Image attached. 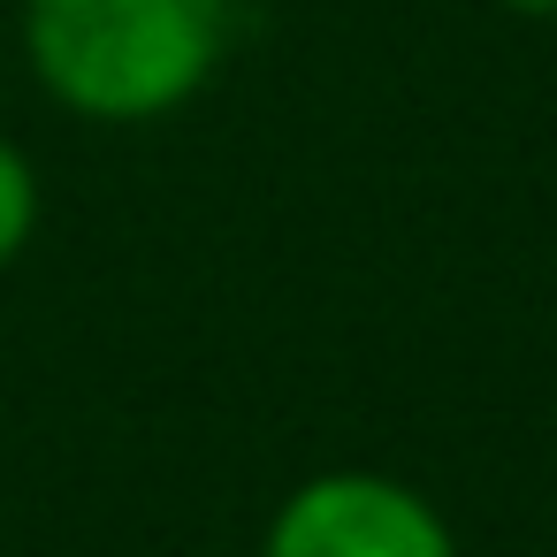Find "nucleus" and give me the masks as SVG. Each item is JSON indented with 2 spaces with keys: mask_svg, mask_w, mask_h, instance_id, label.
I'll use <instances>...</instances> for the list:
<instances>
[{
  "mask_svg": "<svg viewBox=\"0 0 557 557\" xmlns=\"http://www.w3.org/2000/svg\"><path fill=\"white\" fill-rule=\"evenodd\" d=\"M32 222H39V184H32V161H24L9 138H0V268H9V260L24 252Z\"/></svg>",
  "mask_w": 557,
  "mask_h": 557,
  "instance_id": "3",
  "label": "nucleus"
},
{
  "mask_svg": "<svg viewBox=\"0 0 557 557\" xmlns=\"http://www.w3.org/2000/svg\"><path fill=\"white\" fill-rule=\"evenodd\" d=\"M504 9H519V16H557V0H504Z\"/></svg>",
  "mask_w": 557,
  "mask_h": 557,
  "instance_id": "4",
  "label": "nucleus"
},
{
  "mask_svg": "<svg viewBox=\"0 0 557 557\" xmlns=\"http://www.w3.org/2000/svg\"><path fill=\"white\" fill-rule=\"evenodd\" d=\"M268 557H458V549L412 488L382 473H329L275 511Z\"/></svg>",
  "mask_w": 557,
  "mask_h": 557,
  "instance_id": "2",
  "label": "nucleus"
},
{
  "mask_svg": "<svg viewBox=\"0 0 557 557\" xmlns=\"http://www.w3.org/2000/svg\"><path fill=\"white\" fill-rule=\"evenodd\" d=\"M230 47V0H24L39 85L92 123L184 108Z\"/></svg>",
  "mask_w": 557,
  "mask_h": 557,
  "instance_id": "1",
  "label": "nucleus"
}]
</instances>
